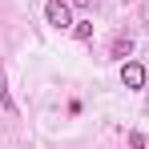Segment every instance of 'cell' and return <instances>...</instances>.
I'll return each mask as SVG.
<instances>
[{"label":"cell","instance_id":"cell-2","mask_svg":"<svg viewBox=\"0 0 149 149\" xmlns=\"http://www.w3.org/2000/svg\"><path fill=\"white\" fill-rule=\"evenodd\" d=\"M121 85H125V89H145V65L125 61V65H121Z\"/></svg>","mask_w":149,"mask_h":149},{"label":"cell","instance_id":"cell-7","mask_svg":"<svg viewBox=\"0 0 149 149\" xmlns=\"http://www.w3.org/2000/svg\"><path fill=\"white\" fill-rule=\"evenodd\" d=\"M73 4H77V8H89V0H73Z\"/></svg>","mask_w":149,"mask_h":149},{"label":"cell","instance_id":"cell-4","mask_svg":"<svg viewBox=\"0 0 149 149\" xmlns=\"http://www.w3.org/2000/svg\"><path fill=\"white\" fill-rule=\"evenodd\" d=\"M129 52H133V40H129V36H117V40H113V56H129Z\"/></svg>","mask_w":149,"mask_h":149},{"label":"cell","instance_id":"cell-5","mask_svg":"<svg viewBox=\"0 0 149 149\" xmlns=\"http://www.w3.org/2000/svg\"><path fill=\"white\" fill-rule=\"evenodd\" d=\"M0 109H4V113H16V105L8 97V85H4V73H0Z\"/></svg>","mask_w":149,"mask_h":149},{"label":"cell","instance_id":"cell-1","mask_svg":"<svg viewBox=\"0 0 149 149\" xmlns=\"http://www.w3.org/2000/svg\"><path fill=\"white\" fill-rule=\"evenodd\" d=\"M45 16H49L52 28H73V16H69V4L65 0H49L45 4Z\"/></svg>","mask_w":149,"mask_h":149},{"label":"cell","instance_id":"cell-6","mask_svg":"<svg viewBox=\"0 0 149 149\" xmlns=\"http://www.w3.org/2000/svg\"><path fill=\"white\" fill-rule=\"evenodd\" d=\"M129 149H145V137L141 133H129Z\"/></svg>","mask_w":149,"mask_h":149},{"label":"cell","instance_id":"cell-3","mask_svg":"<svg viewBox=\"0 0 149 149\" xmlns=\"http://www.w3.org/2000/svg\"><path fill=\"white\" fill-rule=\"evenodd\" d=\"M73 36L77 40H89L93 36V20H73Z\"/></svg>","mask_w":149,"mask_h":149}]
</instances>
